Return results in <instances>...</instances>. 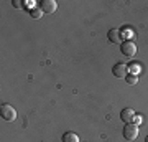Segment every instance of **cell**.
I'll return each instance as SVG.
<instances>
[{"label":"cell","instance_id":"obj_11","mask_svg":"<svg viewBox=\"0 0 148 142\" xmlns=\"http://www.w3.org/2000/svg\"><path fill=\"white\" fill-rule=\"evenodd\" d=\"M132 122L133 124H137V126H140V124H142V116H140V114H135L133 119H132Z\"/></svg>","mask_w":148,"mask_h":142},{"label":"cell","instance_id":"obj_6","mask_svg":"<svg viewBox=\"0 0 148 142\" xmlns=\"http://www.w3.org/2000/svg\"><path fill=\"white\" fill-rule=\"evenodd\" d=\"M107 37H109V40H110L112 43H120L122 45V37H120V30H119V28H112V30H109Z\"/></svg>","mask_w":148,"mask_h":142},{"label":"cell","instance_id":"obj_4","mask_svg":"<svg viewBox=\"0 0 148 142\" xmlns=\"http://www.w3.org/2000/svg\"><path fill=\"white\" fill-rule=\"evenodd\" d=\"M40 8L43 10V13H54L58 10V2L56 0H41Z\"/></svg>","mask_w":148,"mask_h":142},{"label":"cell","instance_id":"obj_3","mask_svg":"<svg viewBox=\"0 0 148 142\" xmlns=\"http://www.w3.org/2000/svg\"><path fill=\"white\" fill-rule=\"evenodd\" d=\"M120 50H122V53H123L125 56L132 58V56H135V53H137V45H135L133 42H130V40H127V42H122Z\"/></svg>","mask_w":148,"mask_h":142},{"label":"cell","instance_id":"obj_5","mask_svg":"<svg viewBox=\"0 0 148 142\" xmlns=\"http://www.w3.org/2000/svg\"><path fill=\"white\" fill-rule=\"evenodd\" d=\"M112 74H114L115 78H127L128 66H127L125 63H117V64H114V68H112Z\"/></svg>","mask_w":148,"mask_h":142},{"label":"cell","instance_id":"obj_10","mask_svg":"<svg viewBox=\"0 0 148 142\" xmlns=\"http://www.w3.org/2000/svg\"><path fill=\"white\" fill-rule=\"evenodd\" d=\"M125 81H127L128 84H137L138 83V76H135V74H127V78H125Z\"/></svg>","mask_w":148,"mask_h":142},{"label":"cell","instance_id":"obj_8","mask_svg":"<svg viewBox=\"0 0 148 142\" xmlns=\"http://www.w3.org/2000/svg\"><path fill=\"white\" fill-rule=\"evenodd\" d=\"M63 142H79V137H77V134H74V132H64Z\"/></svg>","mask_w":148,"mask_h":142},{"label":"cell","instance_id":"obj_9","mask_svg":"<svg viewBox=\"0 0 148 142\" xmlns=\"http://www.w3.org/2000/svg\"><path fill=\"white\" fill-rule=\"evenodd\" d=\"M30 15H32V18L38 20V18H41V17H43V10L40 8V7H36V8H33V10H30Z\"/></svg>","mask_w":148,"mask_h":142},{"label":"cell","instance_id":"obj_1","mask_svg":"<svg viewBox=\"0 0 148 142\" xmlns=\"http://www.w3.org/2000/svg\"><path fill=\"white\" fill-rule=\"evenodd\" d=\"M0 114H2V119H3V121L12 122V121H15L16 119V111H15V107L10 106V104H2V107H0Z\"/></svg>","mask_w":148,"mask_h":142},{"label":"cell","instance_id":"obj_12","mask_svg":"<svg viewBox=\"0 0 148 142\" xmlns=\"http://www.w3.org/2000/svg\"><path fill=\"white\" fill-rule=\"evenodd\" d=\"M23 7H27V8L32 7V10L33 8H36V7H35V2H30V0H25V2H23Z\"/></svg>","mask_w":148,"mask_h":142},{"label":"cell","instance_id":"obj_14","mask_svg":"<svg viewBox=\"0 0 148 142\" xmlns=\"http://www.w3.org/2000/svg\"><path fill=\"white\" fill-rule=\"evenodd\" d=\"M145 142H148V136H147V137H145Z\"/></svg>","mask_w":148,"mask_h":142},{"label":"cell","instance_id":"obj_7","mask_svg":"<svg viewBox=\"0 0 148 142\" xmlns=\"http://www.w3.org/2000/svg\"><path fill=\"white\" fill-rule=\"evenodd\" d=\"M133 116H135V112H133V109H130V107H127V109H122V112H120L122 121L125 122V124H128V122H132Z\"/></svg>","mask_w":148,"mask_h":142},{"label":"cell","instance_id":"obj_13","mask_svg":"<svg viewBox=\"0 0 148 142\" xmlns=\"http://www.w3.org/2000/svg\"><path fill=\"white\" fill-rule=\"evenodd\" d=\"M12 5L15 7V8H21V7H23V2H20V0H13Z\"/></svg>","mask_w":148,"mask_h":142},{"label":"cell","instance_id":"obj_2","mask_svg":"<svg viewBox=\"0 0 148 142\" xmlns=\"http://www.w3.org/2000/svg\"><path fill=\"white\" fill-rule=\"evenodd\" d=\"M138 126L137 124H133V122H128V124H125V127H123V137L127 139V141H135L138 137Z\"/></svg>","mask_w":148,"mask_h":142}]
</instances>
